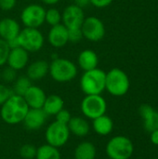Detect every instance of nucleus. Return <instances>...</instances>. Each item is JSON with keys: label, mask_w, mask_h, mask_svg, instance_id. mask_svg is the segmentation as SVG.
Returning <instances> with one entry per match:
<instances>
[{"label": "nucleus", "mask_w": 158, "mask_h": 159, "mask_svg": "<svg viewBox=\"0 0 158 159\" xmlns=\"http://www.w3.org/2000/svg\"><path fill=\"white\" fill-rule=\"evenodd\" d=\"M28 110L29 107L23 97L13 94L1 105L0 116L7 124L17 125L22 123Z\"/></svg>", "instance_id": "f257e3e1"}, {"label": "nucleus", "mask_w": 158, "mask_h": 159, "mask_svg": "<svg viewBox=\"0 0 158 159\" xmlns=\"http://www.w3.org/2000/svg\"><path fill=\"white\" fill-rule=\"evenodd\" d=\"M105 79L106 73L100 68L86 71L80 78V89L86 95H102L105 90Z\"/></svg>", "instance_id": "f03ea898"}, {"label": "nucleus", "mask_w": 158, "mask_h": 159, "mask_svg": "<svg viewBox=\"0 0 158 159\" xmlns=\"http://www.w3.org/2000/svg\"><path fill=\"white\" fill-rule=\"evenodd\" d=\"M48 74L54 81L67 83L77 75V66L68 59L58 57L49 63Z\"/></svg>", "instance_id": "7ed1b4c3"}, {"label": "nucleus", "mask_w": 158, "mask_h": 159, "mask_svg": "<svg viewBox=\"0 0 158 159\" xmlns=\"http://www.w3.org/2000/svg\"><path fill=\"white\" fill-rule=\"evenodd\" d=\"M130 81L128 75L119 68H113L106 73L105 89L115 97H122L128 93Z\"/></svg>", "instance_id": "20e7f679"}, {"label": "nucleus", "mask_w": 158, "mask_h": 159, "mask_svg": "<svg viewBox=\"0 0 158 159\" xmlns=\"http://www.w3.org/2000/svg\"><path fill=\"white\" fill-rule=\"evenodd\" d=\"M105 152L110 159H129L133 155L134 145L129 138L118 135L107 143Z\"/></svg>", "instance_id": "39448f33"}, {"label": "nucleus", "mask_w": 158, "mask_h": 159, "mask_svg": "<svg viewBox=\"0 0 158 159\" xmlns=\"http://www.w3.org/2000/svg\"><path fill=\"white\" fill-rule=\"evenodd\" d=\"M18 42L20 48L27 52H36L44 46V35L36 28L24 27L18 35Z\"/></svg>", "instance_id": "423d86ee"}, {"label": "nucleus", "mask_w": 158, "mask_h": 159, "mask_svg": "<svg viewBox=\"0 0 158 159\" xmlns=\"http://www.w3.org/2000/svg\"><path fill=\"white\" fill-rule=\"evenodd\" d=\"M82 114L88 119H95L105 115L107 102L102 95H86L80 104Z\"/></svg>", "instance_id": "0eeeda50"}, {"label": "nucleus", "mask_w": 158, "mask_h": 159, "mask_svg": "<svg viewBox=\"0 0 158 159\" xmlns=\"http://www.w3.org/2000/svg\"><path fill=\"white\" fill-rule=\"evenodd\" d=\"M70 134L71 133L67 125L55 120L47 126L45 132V138L47 144L56 148H61L67 143Z\"/></svg>", "instance_id": "6e6552de"}, {"label": "nucleus", "mask_w": 158, "mask_h": 159, "mask_svg": "<svg viewBox=\"0 0 158 159\" xmlns=\"http://www.w3.org/2000/svg\"><path fill=\"white\" fill-rule=\"evenodd\" d=\"M46 9L38 4L26 6L20 13V20L25 27L38 29L45 23Z\"/></svg>", "instance_id": "1a4fd4ad"}, {"label": "nucleus", "mask_w": 158, "mask_h": 159, "mask_svg": "<svg viewBox=\"0 0 158 159\" xmlns=\"http://www.w3.org/2000/svg\"><path fill=\"white\" fill-rule=\"evenodd\" d=\"M83 37L91 42L101 41L105 35V26L102 20L97 17L85 18L81 26Z\"/></svg>", "instance_id": "9d476101"}, {"label": "nucleus", "mask_w": 158, "mask_h": 159, "mask_svg": "<svg viewBox=\"0 0 158 159\" xmlns=\"http://www.w3.org/2000/svg\"><path fill=\"white\" fill-rule=\"evenodd\" d=\"M85 20V13L83 8L79 7L75 4L66 7L61 13L62 24L67 29L81 28Z\"/></svg>", "instance_id": "9b49d317"}, {"label": "nucleus", "mask_w": 158, "mask_h": 159, "mask_svg": "<svg viewBox=\"0 0 158 159\" xmlns=\"http://www.w3.org/2000/svg\"><path fill=\"white\" fill-rule=\"evenodd\" d=\"M47 116L42 109H33L29 108L24 119L23 124L28 130H38L46 123Z\"/></svg>", "instance_id": "f8f14e48"}, {"label": "nucleus", "mask_w": 158, "mask_h": 159, "mask_svg": "<svg viewBox=\"0 0 158 159\" xmlns=\"http://www.w3.org/2000/svg\"><path fill=\"white\" fill-rule=\"evenodd\" d=\"M47 40L50 46L53 48H63L69 42L68 29L62 23H60L55 26H51L47 34Z\"/></svg>", "instance_id": "ddd939ff"}, {"label": "nucleus", "mask_w": 158, "mask_h": 159, "mask_svg": "<svg viewBox=\"0 0 158 159\" xmlns=\"http://www.w3.org/2000/svg\"><path fill=\"white\" fill-rule=\"evenodd\" d=\"M28 61H29V52H27L22 48L18 47L10 49L7 63L10 68L16 71H20L27 66Z\"/></svg>", "instance_id": "4468645a"}, {"label": "nucleus", "mask_w": 158, "mask_h": 159, "mask_svg": "<svg viewBox=\"0 0 158 159\" xmlns=\"http://www.w3.org/2000/svg\"><path fill=\"white\" fill-rule=\"evenodd\" d=\"M139 113L143 120V128L151 133L158 129V112L149 104H142L139 108Z\"/></svg>", "instance_id": "2eb2a0df"}, {"label": "nucleus", "mask_w": 158, "mask_h": 159, "mask_svg": "<svg viewBox=\"0 0 158 159\" xmlns=\"http://www.w3.org/2000/svg\"><path fill=\"white\" fill-rule=\"evenodd\" d=\"M46 98L47 95L45 91L40 87L34 85H32L23 95V99L25 100L28 107L33 109H42Z\"/></svg>", "instance_id": "dca6fc26"}, {"label": "nucleus", "mask_w": 158, "mask_h": 159, "mask_svg": "<svg viewBox=\"0 0 158 159\" xmlns=\"http://www.w3.org/2000/svg\"><path fill=\"white\" fill-rule=\"evenodd\" d=\"M19 22L11 18H4L0 20V38L6 42L18 37L20 32Z\"/></svg>", "instance_id": "f3484780"}, {"label": "nucleus", "mask_w": 158, "mask_h": 159, "mask_svg": "<svg viewBox=\"0 0 158 159\" xmlns=\"http://www.w3.org/2000/svg\"><path fill=\"white\" fill-rule=\"evenodd\" d=\"M49 70V63L43 60H38L28 65L26 70V76L31 81H36L44 78Z\"/></svg>", "instance_id": "a211bd4d"}, {"label": "nucleus", "mask_w": 158, "mask_h": 159, "mask_svg": "<svg viewBox=\"0 0 158 159\" xmlns=\"http://www.w3.org/2000/svg\"><path fill=\"white\" fill-rule=\"evenodd\" d=\"M77 63L80 69H82L84 72L89 71V70L98 68L99 57L94 50L84 49L78 55Z\"/></svg>", "instance_id": "6ab92c4d"}, {"label": "nucleus", "mask_w": 158, "mask_h": 159, "mask_svg": "<svg viewBox=\"0 0 158 159\" xmlns=\"http://www.w3.org/2000/svg\"><path fill=\"white\" fill-rule=\"evenodd\" d=\"M67 126L70 133L77 137H85L89 133L90 130L89 123L85 118L80 116H72Z\"/></svg>", "instance_id": "aec40b11"}, {"label": "nucleus", "mask_w": 158, "mask_h": 159, "mask_svg": "<svg viewBox=\"0 0 158 159\" xmlns=\"http://www.w3.org/2000/svg\"><path fill=\"white\" fill-rule=\"evenodd\" d=\"M64 108V101L63 99L56 94L47 96L42 110L48 116H56L61 110Z\"/></svg>", "instance_id": "412c9836"}, {"label": "nucleus", "mask_w": 158, "mask_h": 159, "mask_svg": "<svg viewBox=\"0 0 158 159\" xmlns=\"http://www.w3.org/2000/svg\"><path fill=\"white\" fill-rule=\"evenodd\" d=\"M92 129L98 135L107 136L113 131L114 121L110 116H108L106 115L101 116L93 119Z\"/></svg>", "instance_id": "4be33fe9"}, {"label": "nucleus", "mask_w": 158, "mask_h": 159, "mask_svg": "<svg viewBox=\"0 0 158 159\" xmlns=\"http://www.w3.org/2000/svg\"><path fill=\"white\" fill-rule=\"evenodd\" d=\"M97 155V149L94 143L91 142H82L74 149V159H95Z\"/></svg>", "instance_id": "5701e85b"}, {"label": "nucleus", "mask_w": 158, "mask_h": 159, "mask_svg": "<svg viewBox=\"0 0 158 159\" xmlns=\"http://www.w3.org/2000/svg\"><path fill=\"white\" fill-rule=\"evenodd\" d=\"M35 159H61V155L59 148L46 143L36 149Z\"/></svg>", "instance_id": "b1692460"}, {"label": "nucleus", "mask_w": 158, "mask_h": 159, "mask_svg": "<svg viewBox=\"0 0 158 159\" xmlns=\"http://www.w3.org/2000/svg\"><path fill=\"white\" fill-rule=\"evenodd\" d=\"M13 94L19 95L23 97L25 92L28 90V89L32 86L31 79H29L26 75L25 76H20L17 77V79L13 82Z\"/></svg>", "instance_id": "393cba45"}, {"label": "nucleus", "mask_w": 158, "mask_h": 159, "mask_svg": "<svg viewBox=\"0 0 158 159\" xmlns=\"http://www.w3.org/2000/svg\"><path fill=\"white\" fill-rule=\"evenodd\" d=\"M45 22L49 24L50 26L58 25L61 22V13L54 7H51L46 10Z\"/></svg>", "instance_id": "a878e982"}, {"label": "nucleus", "mask_w": 158, "mask_h": 159, "mask_svg": "<svg viewBox=\"0 0 158 159\" xmlns=\"http://www.w3.org/2000/svg\"><path fill=\"white\" fill-rule=\"evenodd\" d=\"M36 147L33 144L26 143L22 145L20 149V156L23 159H34L36 156Z\"/></svg>", "instance_id": "bb28decb"}, {"label": "nucleus", "mask_w": 158, "mask_h": 159, "mask_svg": "<svg viewBox=\"0 0 158 159\" xmlns=\"http://www.w3.org/2000/svg\"><path fill=\"white\" fill-rule=\"evenodd\" d=\"M9 51L10 48L8 47L7 43L0 38V67L7 63Z\"/></svg>", "instance_id": "cd10ccee"}, {"label": "nucleus", "mask_w": 158, "mask_h": 159, "mask_svg": "<svg viewBox=\"0 0 158 159\" xmlns=\"http://www.w3.org/2000/svg\"><path fill=\"white\" fill-rule=\"evenodd\" d=\"M1 78L6 83H13L17 79V71L7 66L1 72Z\"/></svg>", "instance_id": "c85d7f7f"}, {"label": "nucleus", "mask_w": 158, "mask_h": 159, "mask_svg": "<svg viewBox=\"0 0 158 159\" xmlns=\"http://www.w3.org/2000/svg\"><path fill=\"white\" fill-rule=\"evenodd\" d=\"M83 38L81 28L68 29V40L72 43H77Z\"/></svg>", "instance_id": "c756f323"}, {"label": "nucleus", "mask_w": 158, "mask_h": 159, "mask_svg": "<svg viewBox=\"0 0 158 159\" xmlns=\"http://www.w3.org/2000/svg\"><path fill=\"white\" fill-rule=\"evenodd\" d=\"M55 117H56V121H58L60 123H62V124H65V125H68L69 121L72 118V116H71V113L68 110L63 108L62 110H61L55 116Z\"/></svg>", "instance_id": "7c9ffc66"}, {"label": "nucleus", "mask_w": 158, "mask_h": 159, "mask_svg": "<svg viewBox=\"0 0 158 159\" xmlns=\"http://www.w3.org/2000/svg\"><path fill=\"white\" fill-rule=\"evenodd\" d=\"M11 95H13L12 89H10L7 86H5V85L0 83V105H2L4 102H6V101Z\"/></svg>", "instance_id": "2f4dec72"}, {"label": "nucleus", "mask_w": 158, "mask_h": 159, "mask_svg": "<svg viewBox=\"0 0 158 159\" xmlns=\"http://www.w3.org/2000/svg\"><path fill=\"white\" fill-rule=\"evenodd\" d=\"M17 0H0V8L4 11H9L16 6Z\"/></svg>", "instance_id": "473e14b6"}, {"label": "nucleus", "mask_w": 158, "mask_h": 159, "mask_svg": "<svg viewBox=\"0 0 158 159\" xmlns=\"http://www.w3.org/2000/svg\"><path fill=\"white\" fill-rule=\"evenodd\" d=\"M114 0H90V4L98 8H103L112 4Z\"/></svg>", "instance_id": "72a5a7b5"}, {"label": "nucleus", "mask_w": 158, "mask_h": 159, "mask_svg": "<svg viewBox=\"0 0 158 159\" xmlns=\"http://www.w3.org/2000/svg\"><path fill=\"white\" fill-rule=\"evenodd\" d=\"M150 140L152 143L155 145H158V129H156L150 133Z\"/></svg>", "instance_id": "f704fd0d"}, {"label": "nucleus", "mask_w": 158, "mask_h": 159, "mask_svg": "<svg viewBox=\"0 0 158 159\" xmlns=\"http://www.w3.org/2000/svg\"><path fill=\"white\" fill-rule=\"evenodd\" d=\"M90 4V0H75V5L78 6L81 8L86 7Z\"/></svg>", "instance_id": "c9c22d12"}, {"label": "nucleus", "mask_w": 158, "mask_h": 159, "mask_svg": "<svg viewBox=\"0 0 158 159\" xmlns=\"http://www.w3.org/2000/svg\"><path fill=\"white\" fill-rule=\"evenodd\" d=\"M44 4L46 5H48V6H53V5H56L58 4L61 0H41Z\"/></svg>", "instance_id": "e433bc0d"}, {"label": "nucleus", "mask_w": 158, "mask_h": 159, "mask_svg": "<svg viewBox=\"0 0 158 159\" xmlns=\"http://www.w3.org/2000/svg\"><path fill=\"white\" fill-rule=\"evenodd\" d=\"M1 80H2V78H1V71H0V82H1Z\"/></svg>", "instance_id": "4c0bfd02"}, {"label": "nucleus", "mask_w": 158, "mask_h": 159, "mask_svg": "<svg viewBox=\"0 0 158 159\" xmlns=\"http://www.w3.org/2000/svg\"><path fill=\"white\" fill-rule=\"evenodd\" d=\"M0 144H1V134H0Z\"/></svg>", "instance_id": "58836bf2"}, {"label": "nucleus", "mask_w": 158, "mask_h": 159, "mask_svg": "<svg viewBox=\"0 0 158 159\" xmlns=\"http://www.w3.org/2000/svg\"><path fill=\"white\" fill-rule=\"evenodd\" d=\"M155 159H158V158H155Z\"/></svg>", "instance_id": "ea45409f"}, {"label": "nucleus", "mask_w": 158, "mask_h": 159, "mask_svg": "<svg viewBox=\"0 0 158 159\" xmlns=\"http://www.w3.org/2000/svg\"><path fill=\"white\" fill-rule=\"evenodd\" d=\"M108 159H110V158H108Z\"/></svg>", "instance_id": "a19ab883"}, {"label": "nucleus", "mask_w": 158, "mask_h": 159, "mask_svg": "<svg viewBox=\"0 0 158 159\" xmlns=\"http://www.w3.org/2000/svg\"><path fill=\"white\" fill-rule=\"evenodd\" d=\"M74 1H75V0H74Z\"/></svg>", "instance_id": "79ce46f5"}]
</instances>
